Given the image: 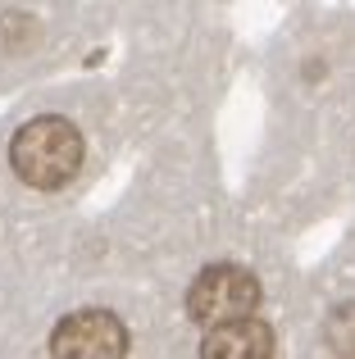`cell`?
Instances as JSON below:
<instances>
[{
  "label": "cell",
  "mask_w": 355,
  "mask_h": 359,
  "mask_svg": "<svg viewBox=\"0 0 355 359\" xmlns=\"http://www.w3.org/2000/svg\"><path fill=\"white\" fill-rule=\"evenodd\" d=\"M128 355V327L109 309H73L55 323L51 359H123Z\"/></svg>",
  "instance_id": "cell-3"
},
{
  "label": "cell",
  "mask_w": 355,
  "mask_h": 359,
  "mask_svg": "<svg viewBox=\"0 0 355 359\" xmlns=\"http://www.w3.org/2000/svg\"><path fill=\"white\" fill-rule=\"evenodd\" d=\"M255 305H260V282L250 278L241 264H210V269H201V278L187 291V314H192V323L210 327V332L250 318Z\"/></svg>",
  "instance_id": "cell-2"
},
{
  "label": "cell",
  "mask_w": 355,
  "mask_h": 359,
  "mask_svg": "<svg viewBox=\"0 0 355 359\" xmlns=\"http://www.w3.org/2000/svg\"><path fill=\"white\" fill-rule=\"evenodd\" d=\"M201 359H274V327L260 318L214 327L201 346Z\"/></svg>",
  "instance_id": "cell-4"
},
{
  "label": "cell",
  "mask_w": 355,
  "mask_h": 359,
  "mask_svg": "<svg viewBox=\"0 0 355 359\" xmlns=\"http://www.w3.org/2000/svg\"><path fill=\"white\" fill-rule=\"evenodd\" d=\"M323 337H328V346L342 359H355V300H347V305L333 309L328 323H323Z\"/></svg>",
  "instance_id": "cell-5"
},
{
  "label": "cell",
  "mask_w": 355,
  "mask_h": 359,
  "mask_svg": "<svg viewBox=\"0 0 355 359\" xmlns=\"http://www.w3.org/2000/svg\"><path fill=\"white\" fill-rule=\"evenodd\" d=\"M9 168L18 182L36 187V191H55L82 168V132L69 118H27L9 141Z\"/></svg>",
  "instance_id": "cell-1"
}]
</instances>
